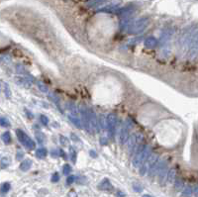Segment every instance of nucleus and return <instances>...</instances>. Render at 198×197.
Listing matches in <instances>:
<instances>
[{
  "mask_svg": "<svg viewBox=\"0 0 198 197\" xmlns=\"http://www.w3.org/2000/svg\"><path fill=\"white\" fill-rule=\"evenodd\" d=\"M165 181H167V184H172L174 182V180L176 179V171L175 168H170L169 171H167V175H165Z\"/></svg>",
  "mask_w": 198,
  "mask_h": 197,
  "instance_id": "obj_10",
  "label": "nucleus"
},
{
  "mask_svg": "<svg viewBox=\"0 0 198 197\" xmlns=\"http://www.w3.org/2000/svg\"><path fill=\"white\" fill-rule=\"evenodd\" d=\"M14 80L18 85L22 86L24 88H30L32 86V82L24 76H16Z\"/></svg>",
  "mask_w": 198,
  "mask_h": 197,
  "instance_id": "obj_9",
  "label": "nucleus"
},
{
  "mask_svg": "<svg viewBox=\"0 0 198 197\" xmlns=\"http://www.w3.org/2000/svg\"><path fill=\"white\" fill-rule=\"evenodd\" d=\"M2 141H3L6 145H9L11 143V135H10V132H5V133L2 134Z\"/></svg>",
  "mask_w": 198,
  "mask_h": 197,
  "instance_id": "obj_18",
  "label": "nucleus"
},
{
  "mask_svg": "<svg viewBox=\"0 0 198 197\" xmlns=\"http://www.w3.org/2000/svg\"><path fill=\"white\" fill-rule=\"evenodd\" d=\"M36 138L40 144H43V143L45 142V136L44 134L41 133V132H36Z\"/></svg>",
  "mask_w": 198,
  "mask_h": 197,
  "instance_id": "obj_25",
  "label": "nucleus"
},
{
  "mask_svg": "<svg viewBox=\"0 0 198 197\" xmlns=\"http://www.w3.org/2000/svg\"><path fill=\"white\" fill-rule=\"evenodd\" d=\"M106 119H107L108 133H109V136L113 139L115 137L116 127H117V116H116V114H114V113H110L106 117Z\"/></svg>",
  "mask_w": 198,
  "mask_h": 197,
  "instance_id": "obj_7",
  "label": "nucleus"
},
{
  "mask_svg": "<svg viewBox=\"0 0 198 197\" xmlns=\"http://www.w3.org/2000/svg\"><path fill=\"white\" fill-rule=\"evenodd\" d=\"M133 188H134L135 191H137V192H141V191L143 190V186L140 184V183H134V185H133Z\"/></svg>",
  "mask_w": 198,
  "mask_h": 197,
  "instance_id": "obj_32",
  "label": "nucleus"
},
{
  "mask_svg": "<svg viewBox=\"0 0 198 197\" xmlns=\"http://www.w3.org/2000/svg\"><path fill=\"white\" fill-rule=\"evenodd\" d=\"M142 197H153L152 195H149V194H145V195H143Z\"/></svg>",
  "mask_w": 198,
  "mask_h": 197,
  "instance_id": "obj_40",
  "label": "nucleus"
},
{
  "mask_svg": "<svg viewBox=\"0 0 198 197\" xmlns=\"http://www.w3.org/2000/svg\"><path fill=\"white\" fill-rule=\"evenodd\" d=\"M90 155H91L92 158H96V156H97V153H94L93 151H90Z\"/></svg>",
  "mask_w": 198,
  "mask_h": 197,
  "instance_id": "obj_39",
  "label": "nucleus"
},
{
  "mask_svg": "<svg viewBox=\"0 0 198 197\" xmlns=\"http://www.w3.org/2000/svg\"><path fill=\"white\" fill-rule=\"evenodd\" d=\"M48 155V151L46 148H40L36 151V156L39 158H45Z\"/></svg>",
  "mask_w": 198,
  "mask_h": 197,
  "instance_id": "obj_17",
  "label": "nucleus"
},
{
  "mask_svg": "<svg viewBox=\"0 0 198 197\" xmlns=\"http://www.w3.org/2000/svg\"><path fill=\"white\" fill-rule=\"evenodd\" d=\"M69 197H77V194L74 192V191H70L69 193Z\"/></svg>",
  "mask_w": 198,
  "mask_h": 197,
  "instance_id": "obj_36",
  "label": "nucleus"
},
{
  "mask_svg": "<svg viewBox=\"0 0 198 197\" xmlns=\"http://www.w3.org/2000/svg\"><path fill=\"white\" fill-rule=\"evenodd\" d=\"M99 125L101 126L102 129H107V119L104 115L100 116V120H99Z\"/></svg>",
  "mask_w": 198,
  "mask_h": 197,
  "instance_id": "obj_22",
  "label": "nucleus"
},
{
  "mask_svg": "<svg viewBox=\"0 0 198 197\" xmlns=\"http://www.w3.org/2000/svg\"><path fill=\"white\" fill-rule=\"evenodd\" d=\"M62 172H64V175H69L71 172V166L69 164H64V167H62Z\"/></svg>",
  "mask_w": 198,
  "mask_h": 197,
  "instance_id": "obj_26",
  "label": "nucleus"
},
{
  "mask_svg": "<svg viewBox=\"0 0 198 197\" xmlns=\"http://www.w3.org/2000/svg\"><path fill=\"white\" fill-rule=\"evenodd\" d=\"M0 126H1V127H9L10 126V122L6 119V118L0 117Z\"/></svg>",
  "mask_w": 198,
  "mask_h": 197,
  "instance_id": "obj_27",
  "label": "nucleus"
},
{
  "mask_svg": "<svg viewBox=\"0 0 198 197\" xmlns=\"http://www.w3.org/2000/svg\"><path fill=\"white\" fill-rule=\"evenodd\" d=\"M88 116H89V128H90V133H98L99 132V121L97 119L95 112L88 108Z\"/></svg>",
  "mask_w": 198,
  "mask_h": 197,
  "instance_id": "obj_8",
  "label": "nucleus"
},
{
  "mask_svg": "<svg viewBox=\"0 0 198 197\" xmlns=\"http://www.w3.org/2000/svg\"><path fill=\"white\" fill-rule=\"evenodd\" d=\"M37 85H38V87H39V89L42 91V92H45V93H49V89H48V87L46 86L44 83L43 82H41V81H37Z\"/></svg>",
  "mask_w": 198,
  "mask_h": 197,
  "instance_id": "obj_24",
  "label": "nucleus"
},
{
  "mask_svg": "<svg viewBox=\"0 0 198 197\" xmlns=\"http://www.w3.org/2000/svg\"><path fill=\"white\" fill-rule=\"evenodd\" d=\"M116 195H117V197H125V194L123 192H121V191H118Z\"/></svg>",
  "mask_w": 198,
  "mask_h": 197,
  "instance_id": "obj_37",
  "label": "nucleus"
},
{
  "mask_svg": "<svg viewBox=\"0 0 198 197\" xmlns=\"http://www.w3.org/2000/svg\"><path fill=\"white\" fill-rule=\"evenodd\" d=\"M150 153H151V147L149 145H144L142 149L133 156V160H132L133 166L140 167L146 161L148 156H150Z\"/></svg>",
  "mask_w": 198,
  "mask_h": 197,
  "instance_id": "obj_2",
  "label": "nucleus"
},
{
  "mask_svg": "<svg viewBox=\"0 0 198 197\" xmlns=\"http://www.w3.org/2000/svg\"><path fill=\"white\" fill-rule=\"evenodd\" d=\"M158 46V40L156 39L154 37L151 36L148 37L145 41V47L147 49H154Z\"/></svg>",
  "mask_w": 198,
  "mask_h": 197,
  "instance_id": "obj_13",
  "label": "nucleus"
},
{
  "mask_svg": "<svg viewBox=\"0 0 198 197\" xmlns=\"http://www.w3.org/2000/svg\"><path fill=\"white\" fill-rule=\"evenodd\" d=\"M16 158H17V160H21V158H22V153H17V155H16Z\"/></svg>",
  "mask_w": 198,
  "mask_h": 197,
  "instance_id": "obj_38",
  "label": "nucleus"
},
{
  "mask_svg": "<svg viewBox=\"0 0 198 197\" xmlns=\"http://www.w3.org/2000/svg\"><path fill=\"white\" fill-rule=\"evenodd\" d=\"M74 180H75V176H74V175H70V176L67 177L66 183H67V184H71L72 182H74Z\"/></svg>",
  "mask_w": 198,
  "mask_h": 197,
  "instance_id": "obj_33",
  "label": "nucleus"
},
{
  "mask_svg": "<svg viewBox=\"0 0 198 197\" xmlns=\"http://www.w3.org/2000/svg\"><path fill=\"white\" fill-rule=\"evenodd\" d=\"M3 91L5 93V96H6L7 98H10V97H11V90H10V87H9V85L5 82H3Z\"/></svg>",
  "mask_w": 198,
  "mask_h": 197,
  "instance_id": "obj_23",
  "label": "nucleus"
},
{
  "mask_svg": "<svg viewBox=\"0 0 198 197\" xmlns=\"http://www.w3.org/2000/svg\"><path fill=\"white\" fill-rule=\"evenodd\" d=\"M40 121H41V123L43 124V125H48L49 124V119H48V117L47 116H45V115H41L40 116Z\"/></svg>",
  "mask_w": 198,
  "mask_h": 197,
  "instance_id": "obj_30",
  "label": "nucleus"
},
{
  "mask_svg": "<svg viewBox=\"0 0 198 197\" xmlns=\"http://www.w3.org/2000/svg\"><path fill=\"white\" fill-rule=\"evenodd\" d=\"M133 126V122L131 119H127L126 122L123 124L120 132H119V144L120 145H125L127 139L129 137V132L131 130Z\"/></svg>",
  "mask_w": 198,
  "mask_h": 197,
  "instance_id": "obj_5",
  "label": "nucleus"
},
{
  "mask_svg": "<svg viewBox=\"0 0 198 197\" xmlns=\"http://www.w3.org/2000/svg\"><path fill=\"white\" fill-rule=\"evenodd\" d=\"M10 164V160L8 158H1V161H0V167L1 168H6V167Z\"/></svg>",
  "mask_w": 198,
  "mask_h": 197,
  "instance_id": "obj_21",
  "label": "nucleus"
},
{
  "mask_svg": "<svg viewBox=\"0 0 198 197\" xmlns=\"http://www.w3.org/2000/svg\"><path fill=\"white\" fill-rule=\"evenodd\" d=\"M174 185H175L176 189H180V188L183 187V181L181 179H175L174 180Z\"/></svg>",
  "mask_w": 198,
  "mask_h": 197,
  "instance_id": "obj_29",
  "label": "nucleus"
},
{
  "mask_svg": "<svg viewBox=\"0 0 198 197\" xmlns=\"http://www.w3.org/2000/svg\"><path fill=\"white\" fill-rule=\"evenodd\" d=\"M15 132H16V136H17V139L19 140V142H20L23 146H25L27 149L34 150L35 148H36L35 142L25 133V132L22 131L21 129H17Z\"/></svg>",
  "mask_w": 198,
  "mask_h": 197,
  "instance_id": "obj_3",
  "label": "nucleus"
},
{
  "mask_svg": "<svg viewBox=\"0 0 198 197\" xmlns=\"http://www.w3.org/2000/svg\"><path fill=\"white\" fill-rule=\"evenodd\" d=\"M69 119L74 125L78 129H82V122H81V119L79 117V115H72V114H69Z\"/></svg>",
  "mask_w": 198,
  "mask_h": 197,
  "instance_id": "obj_11",
  "label": "nucleus"
},
{
  "mask_svg": "<svg viewBox=\"0 0 198 197\" xmlns=\"http://www.w3.org/2000/svg\"><path fill=\"white\" fill-rule=\"evenodd\" d=\"M98 188L100 190H103V191H112L113 190V185L110 183L109 179L104 178L101 182L99 183Z\"/></svg>",
  "mask_w": 198,
  "mask_h": 197,
  "instance_id": "obj_12",
  "label": "nucleus"
},
{
  "mask_svg": "<svg viewBox=\"0 0 198 197\" xmlns=\"http://www.w3.org/2000/svg\"><path fill=\"white\" fill-rule=\"evenodd\" d=\"M159 161V156L157 153H150V156H148V158L146 160V161L144 163L142 166H140V175L144 176L147 172L149 171V169H151L152 167L154 166V164Z\"/></svg>",
  "mask_w": 198,
  "mask_h": 197,
  "instance_id": "obj_4",
  "label": "nucleus"
},
{
  "mask_svg": "<svg viewBox=\"0 0 198 197\" xmlns=\"http://www.w3.org/2000/svg\"><path fill=\"white\" fill-rule=\"evenodd\" d=\"M67 109H69V114L79 115V110H78V108L76 107V105L72 103V102H69V103H67Z\"/></svg>",
  "mask_w": 198,
  "mask_h": 197,
  "instance_id": "obj_14",
  "label": "nucleus"
},
{
  "mask_svg": "<svg viewBox=\"0 0 198 197\" xmlns=\"http://www.w3.org/2000/svg\"><path fill=\"white\" fill-rule=\"evenodd\" d=\"M61 144H62V145H64H64H66V144H67V139H66V137L61 136Z\"/></svg>",
  "mask_w": 198,
  "mask_h": 197,
  "instance_id": "obj_35",
  "label": "nucleus"
},
{
  "mask_svg": "<svg viewBox=\"0 0 198 197\" xmlns=\"http://www.w3.org/2000/svg\"><path fill=\"white\" fill-rule=\"evenodd\" d=\"M70 160L72 161L74 163H76V152H75V150L72 149V148H70Z\"/></svg>",
  "mask_w": 198,
  "mask_h": 197,
  "instance_id": "obj_28",
  "label": "nucleus"
},
{
  "mask_svg": "<svg viewBox=\"0 0 198 197\" xmlns=\"http://www.w3.org/2000/svg\"><path fill=\"white\" fill-rule=\"evenodd\" d=\"M100 144H101L102 146H103V145H107V144H108V142H107V139H106V138H101V139H100Z\"/></svg>",
  "mask_w": 198,
  "mask_h": 197,
  "instance_id": "obj_34",
  "label": "nucleus"
},
{
  "mask_svg": "<svg viewBox=\"0 0 198 197\" xmlns=\"http://www.w3.org/2000/svg\"><path fill=\"white\" fill-rule=\"evenodd\" d=\"M193 194V187L192 186H187L182 191V196L184 197H190Z\"/></svg>",
  "mask_w": 198,
  "mask_h": 197,
  "instance_id": "obj_19",
  "label": "nucleus"
},
{
  "mask_svg": "<svg viewBox=\"0 0 198 197\" xmlns=\"http://www.w3.org/2000/svg\"><path fill=\"white\" fill-rule=\"evenodd\" d=\"M32 166V161L31 160H25L20 163V169L22 171H27L31 168Z\"/></svg>",
  "mask_w": 198,
  "mask_h": 197,
  "instance_id": "obj_15",
  "label": "nucleus"
},
{
  "mask_svg": "<svg viewBox=\"0 0 198 197\" xmlns=\"http://www.w3.org/2000/svg\"><path fill=\"white\" fill-rule=\"evenodd\" d=\"M51 182H54V183H56V182L59 181V174L58 173V172H55V173L51 175Z\"/></svg>",
  "mask_w": 198,
  "mask_h": 197,
  "instance_id": "obj_31",
  "label": "nucleus"
},
{
  "mask_svg": "<svg viewBox=\"0 0 198 197\" xmlns=\"http://www.w3.org/2000/svg\"><path fill=\"white\" fill-rule=\"evenodd\" d=\"M10 187H11V185H10L9 182H4L0 187V192L2 194H6L10 190Z\"/></svg>",
  "mask_w": 198,
  "mask_h": 197,
  "instance_id": "obj_20",
  "label": "nucleus"
},
{
  "mask_svg": "<svg viewBox=\"0 0 198 197\" xmlns=\"http://www.w3.org/2000/svg\"><path fill=\"white\" fill-rule=\"evenodd\" d=\"M198 52V35L197 30H189L182 34L179 40V53L188 60L196 59Z\"/></svg>",
  "mask_w": 198,
  "mask_h": 197,
  "instance_id": "obj_1",
  "label": "nucleus"
},
{
  "mask_svg": "<svg viewBox=\"0 0 198 197\" xmlns=\"http://www.w3.org/2000/svg\"><path fill=\"white\" fill-rule=\"evenodd\" d=\"M149 25V21L147 19H141V20H138L136 23L133 25L131 28L129 29L128 34L129 35H137L143 32Z\"/></svg>",
  "mask_w": 198,
  "mask_h": 197,
  "instance_id": "obj_6",
  "label": "nucleus"
},
{
  "mask_svg": "<svg viewBox=\"0 0 198 197\" xmlns=\"http://www.w3.org/2000/svg\"><path fill=\"white\" fill-rule=\"evenodd\" d=\"M49 97L53 100L54 102H55V104L58 106V109L61 112H62V110H61V101H59V98L58 96L56 95L55 93H53V92H50L49 93Z\"/></svg>",
  "mask_w": 198,
  "mask_h": 197,
  "instance_id": "obj_16",
  "label": "nucleus"
}]
</instances>
